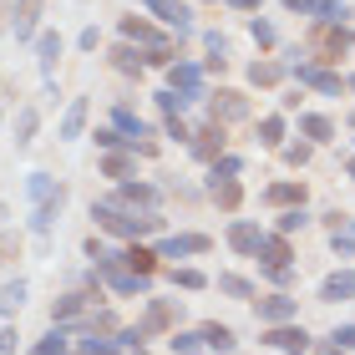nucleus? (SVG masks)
Listing matches in <instances>:
<instances>
[{"label":"nucleus","instance_id":"nucleus-1","mask_svg":"<svg viewBox=\"0 0 355 355\" xmlns=\"http://www.w3.org/2000/svg\"><path fill=\"white\" fill-rule=\"evenodd\" d=\"M92 218H96V229H107L117 239H142V234H153L157 223H163L153 214H127V208H117V203H92Z\"/></svg>","mask_w":355,"mask_h":355},{"label":"nucleus","instance_id":"nucleus-2","mask_svg":"<svg viewBox=\"0 0 355 355\" xmlns=\"http://www.w3.org/2000/svg\"><path fill=\"white\" fill-rule=\"evenodd\" d=\"M168 82H173L178 96H188V102H198V96H203V71L193 67V61H173V67H168Z\"/></svg>","mask_w":355,"mask_h":355},{"label":"nucleus","instance_id":"nucleus-3","mask_svg":"<svg viewBox=\"0 0 355 355\" xmlns=\"http://www.w3.org/2000/svg\"><path fill=\"white\" fill-rule=\"evenodd\" d=\"M208 249H214V239H203V234H173V239H163L157 259H183V254H208Z\"/></svg>","mask_w":355,"mask_h":355},{"label":"nucleus","instance_id":"nucleus-4","mask_svg":"<svg viewBox=\"0 0 355 355\" xmlns=\"http://www.w3.org/2000/svg\"><path fill=\"white\" fill-rule=\"evenodd\" d=\"M188 148H193V157H203V163H214V157L223 153V127H218V122H208L203 132H193V137H188Z\"/></svg>","mask_w":355,"mask_h":355},{"label":"nucleus","instance_id":"nucleus-5","mask_svg":"<svg viewBox=\"0 0 355 355\" xmlns=\"http://www.w3.org/2000/svg\"><path fill=\"white\" fill-rule=\"evenodd\" d=\"M295 315H300V304L289 300V295H269V300H259V320H264V325H289Z\"/></svg>","mask_w":355,"mask_h":355},{"label":"nucleus","instance_id":"nucleus-6","mask_svg":"<svg viewBox=\"0 0 355 355\" xmlns=\"http://www.w3.org/2000/svg\"><path fill=\"white\" fill-rule=\"evenodd\" d=\"M264 345H274V350H289V355H300L304 345H310V335H304L300 325H269Z\"/></svg>","mask_w":355,"mask_h":355},{"label":"nucleus","instance_id":"nucleus-7","mask_svg":"<svg viewBox=\"0 0 355 355\" xmlns=\"http://www.w3.org/2000/svg\"><path fill=\"white\" fill-rule=\"evenodd\" d=\"M239 117H249V102L239 92H218L214 96V122L223 127V122H239Z\"/></svg>","mask_w":355,"mask_h":355},{"label":"nucleus","instance_id":"nucleus-8","mask_svg":"<svg viewBox=\"0 0 355 355\" xmlns=\"http://www.w3.org/2000/svg\"><path fill=\"white\" fill-rule=\"evenodd\" d=\"M295 76H300V82L304 87H315V92H325V96H340V76H335V71H320V67H295Z\"/></svg>","mask_w":355,"mask_h":355},{"label":"nucleus","instance_id":"nucleus-9","mask_svg":"<svg viewBox=\"0 0 355 355\" xmlns=\"http://www.w3.org/2000/svg\"><path fill=\"white\" fill-rule=\"evenodd\" d=\"M148 10H153V15H163L168 26H178V36H188V31H193L188 6H173V0H148Z\"/></svg>","mask_w":355,"mask_h":355},{"label":"nucleus","instance_id":"nucleus-10","mask_svg":"<svg viewBox=\"0 0 355 355\" xmlns=\"http://www.w3.org/2000/svg\"><path fill=\"white\" fill-rule=\"evenodd\" d=\"M259 239H264L259 223H244V218H239L234 229H229V244H234L239 254H259Z\"/></svg>","mask_w":355,"mask_h":355},{"label":"nucleus","instance_id":"nucleus-11","mask_svg":"<svg viewBox=\"0 0 355 355\" xmlns=\"http://www.w3.org/2000/svg\"><path fill=\"white\" fill-rule=\"evenodd\" d=\"M56 56H61V36H56V31H41V36H36V61H41L46 76L56 71Z\"/></svg>","mask_w":355,"mask_h":355},{"label":"nucleus","instance_id":"nucleus-12","mask_svg":"<svg viewBox=\"0 0 355 355\" xmlns=\"http://www.w3.org/2000/svg\"><path fill=\"white\" fill-rule=\"evenodd\" d=\"M259 259H264V269H279V264L289 259V244H284V234H274V239L264 234V239H259Z\"/></svg>","mask_w":355,"mask_h":355},{"label":"nucleus","instance_id":"nucleus-13","mask_svg":"<svg viewBox=\"0 0 355 355\" xmlns=\"http://www.w3.org/2000/svg\"><path fill=\"white\" fill-rule=\"evenodd\" d=\"M82 127H87V96H76L61 117V137H82Z\"/></svg>","mask_w":355,"mask_h":355},{"label":"nucleus","instance_id":"nucleus-14","mask_svg":"<svg viewBox=\"0 0 355 355\" xmlns=\"http://www.w3.org/2000/svg\"><path fill=\"white\" fill-rule=\"evenodd\" d=\"M198 335H203V345H214L218 355H229V350H234V330H229V325H218V320H214V325H203Z\"/></svg>","mask_w":355,"mask_h":355},{"label":"nucleus","instance_id":"nucleus-15","mask_svg":"<svg viewBox=\"0 0 355 355\" xmlns=\"http://www.w3.org/2000/svg\"><path fill=\"white\" fill-rule=\"evenodd\" d=\"M61 203H67V193H61V198H51V203H36V218H31V229H36V234H51V223H56V214H61Z\"/></svg>","mask_w":355,"mask_h":355},{"label":"nucleus","instance_id":"nucleus-16","mask_svg":"<svg viewBox=\"0 0 355 355\" xmlns=\"http://www.w3.org/2000/svg\"><path fill=\"white\" fill-rule=\"evenodd\" d=\"M320 295L325 300H350L355 295V274H330V279L320 284Z\"/></svg>","mask_w":355,"mask_h":355},{"label":"nucleus","instance_id":"nucleus-17","mask_svg":"<svg viewBox=\"0 0 355 355\" xmlns=\"http://www.w3.org/2000/svg\"><path fill=\"white\" fill-rule=\"evenodd\" d=\"M122 36H127V41H142V46H148V51H153V46H168V41L157 36L153 26H142V21H122Z\"/></svg>","mask_w":355,"mask_h":355},{"label":"nucleus","instance_id":"nucleus-18","mask_svg":"<svg viewBox=\"0 0 355 355\" xmlns=\"http://www.w3.org/2000/svg\"><path fill=\"white\" fill-rule=\"evenodd\" d=\"M61 193H67V188L51 183L46 173H31V198H36V203H51V198H61Z\"/></svg>","mask_w":355,"mask_h":355},{"label":"nucleus","instance_id":"nucleus-19","mask_svg":"<svg viewBox=\"0 0 355 355\" xmlns=\"http://www.w3.org/2000/svg\"><path fill=\"white\" fill-rule=\"evenodd\" d=\"M122 264L132 269V274H153V269H157V254H153V249H127Z\"/></svg>","mask_w":355,"mask_h":355},{"label":"nucleus","instance_id":"nucleus-20","mask_svg":"<svg viewBox=\"0 0 355 355\" xmlns=\"http://www.w3.org/2000/svg\"><path fill=\"white\" fill-rule=\"evenodd\" d=\"M36 122H41V117H36V107H21V112H15V142H21V148H26L31 137H36Z\"/></svg>","mask_w":355,"mask_h":355},{"label":"nucleus","instance_id":"nucleus-21","mask_svg":"<svg viewBox=\"0 0 355 355\" xmlns=\"http://www.w3.org/2000/svg\"><path fill=\"white\" fill-rule=\"evenodd\" d=\"M26 304V284L15 279V284H0V315H15Z\"/></svg>","mask_w":355,"mask_h":355},{"label":"nucleus","instance_id":"nucleus-22","mask_svg":"<svg viewBox=\"0 0 355 355\" xmlns=\"http://www.w3.org/2000/svg\"><path fill=\"white\" fill-rule=\"evenodd\" d=\"M218 289L234 295V300H254V284L244 279V274H218Z\"/></svg>","mask_w":355,"mask_h":355},{"label":"nucleus","instance_id":"nucleus-23","mask_svg":"<svg viewBox=\"0 0 355 355\" xmlns=\"http://www.w3.org/2000/svg\"><path fill=\"white\" fill-rule=\"evenodd\" d=\"M279 76H284V71L274 67V61H254V67H249V82H254V87H274Z\"/></svg>","mask_w":355,"mask_h":355},{"label":"nucleus","instance_id":"nucleus-24","mask_svg":"<svg viewBox=\"0 0 355 355\" xmlns=\"http://www.w3.org/2000/svg\"><path fill=\"white\" fill-rule=\"evenodd\" d=\"M264 198H269V203H304V188H300V183H274Z\"/></svg>","mask_w":355,"mask_h":355},{"label":"nucleus","instance_id":"nucleus-25","mask_svg":"<svg viewBox=\"0 0 355 355\" xmlns=\"http://www.w3.org/2000/svg\"><path fill=\"white\" fill-rule=\"evenodd\" d=\"M82 310H87V300H82V295H67V300H56V310H51V320L61 325V320H76Z\"/></svg>","mask_w":355,"mask_h":355},{"label":"nucleus","instance_id":"nucleus-26","mask_svg":"<svg viewBox=\"0 0 355 355\" xmlns=\"http://www.w3.org/2000/svg\"><path fill=\"white\" fill-rule=\"evenodd\" d=\"M300 127H304V137H315V142H330V137H335V127H330V117H304Z\"/></svg>","mask_w":355,"mask_h":355},{"label":"nucleus","instance_id":"nucleus-27","mask_svg":"<svg viewBox=\"0 0 355 355\" xmlns=\"http://www.w3.org/2000/svg\"><path fill=\"white\" fill-rule=\"evenodd\" d=\"M214 198L223 208H239V183H234V178H214Z\"/></svg>","mask_w":355,"mask_h":355},{"label":"nucleus","instance_id":"nucleus-28","mask_svg":"<svg viewBox=\"0 0 355 355\" xmlns=\"http://www.w3.org/2000/svg\"><path fill=\"white\" fill-rule=\"evenodd\" d=\"M259 142H264V148H279V142H284V122L279 117H264L259 122Z\"/></svg>","mask_w":355,"mask_h":355},{"label":"nucleus","instance_id":"nucleus-29","mask_svg":"<svg viewBox=\"0 0 355 355\" xmlns=\"http://www.w3.org/2000/svg\"><path fill=\"white\" fill-rule=\"evenodd\" d=\"M112 61H117V71H142V67H148L132 46H117V51H112Z\"/></svg>","mask_w":355,"mask_h":355},{"label":"nucleus","instance_id":"nucleus-30","mask_svg":"<svg viewBox=\"0 0 355 355\" xmlns=\"http://www.w3.org/2000/svg\"><path fill=\"white\" fill-rule=\"evenodd\" d=\"M36 15H41V10H15V41H31V36H36Z\"/></svg>","mask_w":355,"mask_h":355},{"label":"nucleus","instance_id":"nucleus-31","mask_svg":"<svg viewBox=\"0 0 355 355\" xmlns=\"http://www.w3.org/2000/svg\"><path fill=\"white\" fill-rule=\"evenodd\" d=\"M67 345H71V340H67V335H61V325H56V330L36 345V355H67Z\"/></svg>","mask_w":355,"mask_h":355},{"label":"nucleus","instance_id":"nucleus-32","mask_svg":"<svg viewBox=\"0 0 355 355\" xmlns=\"http://www.w3.org/2000/svg\"><path fill=\"white\" fill-rule=\"evenodd\" d=\"M304 223H310L304 208H284V214H279V234H295V229H304Z\"/></svg>","mask_w":355,"mask_h":355},{"label":"nucleus","instance_id":"nucleus-33","mask_svg":"<svg viewBox=\"0 0 355 355\" xmlns=\"http://www.w3.org/2000/svg\"><path fill=\"white\" fill-rule=\"evenodd\" d=\"M102 173H107V178H127V173H132V157H122V153H112V157H107V163H102Z\"/></svg>","mask_w":355,"mask_h":355},{"label":"nucleus","instance_id":"nucleus-34","mask_svg":"<svg viewBox=\"0 0 355 355\" xmlns=\"http://www.w3.org/2000/svg\"><path fill=\"white\" fill-rule=\"evenodd\" d=\"M112 122H117L122 132H132V137H142V122H137V117H132V112H127V107H117V112H112Z\"/></svg>","mask_w":355,"mask_h":355},{"label":"nucleus","instance_id":"nucleus-35","mask_svg":"<svg viewBox=\"0 0 355 355\" xmlns=\"http://www.w3.org/2000/svg\"><path fill=\"white\" fill-rule=\"evenodd\" d=\"M198 345H203V335H173V350L178 355H198Z\"/></svg>","mask_w":355,"mask_h":355},{"label":"nucleus","instance_id":"nucleus-36","mask_svg":"<svg viewBox=\"0 0 355 355\" xmlns=\"http://www.w3.org/2000/svg\"><path fill=\"white\" fill-rule=\"evenodd\" d=\"M173 284H183V289H203L208 279H203L198 269H178V274H173Z\"/></svg>","mask_w":355,"mask_h":355},{"label":"nucleus","instance_id":"nucleus-37","mask_svg":"<svg viewBox=\"0 0 355 355\" xmlns=\"http://www.w3.org/2000/svg\"><path fill=\"white\" fill-rule=\"evenodd\" d=\"M239 168H244L239 157H214V178H234Z\"/></svg>","mask_w":355,"mask_h":355},{"label":"nucleus","instance_id":"nucleus-38","mask_svg":"<svg viewBox=\"0 0 355 355\" xmlns=\"http://www.w3.org/2000/svg\"><path fill=\"white\" fill-rule=\"evenodd\" d=\"M249 31H254V41H259V46H274V26L269 21H254Z\"/></svg>","mask_w":355,"mask_h":355},{"label":"nucleus","instance_id":"nucleus-39","mask_svg":"<svg viewBox=\"0 0 355 355\" xmlns=\"http://www.w3.org/2000/svg\"><path fill=\"white\" fill-rule=\"evenodd\" d=\"M335 345H340V350H355V325H345V330H335Z\"/></svg>","mask_w":355,"mask_h":355},{"label":"nucleus","instance_id":"nucleus-40","mask_svg":"<svg viewBox=\"0 0 355 355\" xmlns=\"http://www.w3.org/2000/svg\"><path fill=\"white\" fill-rule=\"evenodd\" d=\"M15 340H21L15 330H0V355H10V350H15Z\"/></svg>","mask_w":355,"mask_h":355},{"label":"nucleus","instance_id":"nucleus-41","mask_svg":"<svg viewBox=\"0 0 355 355\" xmlns=\"http://www.w3.org/2000/svg\"><path fill=\"white\" fill-rule=\"evenodd\" d=\"M289 10H320V0H284Z\"/></svg>","mask_w":355,"mask_h":355},{"label":"nucleus","instance_id":"nucleus-42","mask_svg":"<svg viewBox=\"0 0 355 355\" xmlns=\"http://www.w3.org/2000/svg\"><path fill=\"white\" fill-rule=\"evenodd\" d=\"M229 6H234V10H254L259 0H229Z\"/></svg>","mask_w":355,"mask_h":355},{"label":"nucleus","instance_id":"nucleus-43","mask_svg":"<svg viewBox=\"0 0 355 355\" xmlns=\"http://www.w3.org/2000/svg\"><path fill=\"white\" fill-rule=\"evenodd\" d=\"M320 355H350V350H340V345H320Z\"/></svg>","mask_w":355,"mask_h":355},{"label":"nucleus","instance_id":"nucleus-44","mask_svg":"<svg viewBox=\"0 0 355 355\" xmlns=\"http://www.w3.org/2000/svg\"><path fill=\"white\" fill-rule=\"evenodd\" d=\"M6 218H10V214H6V203H0V234H6Z\"/></svg>","mask_w":355,"mask_h":355},{"label":"nucleus","instance_id":"nucleus-45","mask_svg":"<svg viewBox=\"0 0 355 355\" xmlns=\"http://www.w3.org/2000/svg\"><path fill=\"white\" fill-rule=\"evenodd\" d=\"M350 178H355V157H350Z\"/></svg>","mask_w":355,"mask_h":355},{"label":"nucleus","instance_id":"nucleus-46","mask_svg":"<svg viewBox=\"0 0 355 355\" xmlns=\"http://www.w3.org/2000/svg\"><path fill=\"white\" fill-rule=\"evenodd\" d=\"M0 96H6V82H0Z\"/></svg>","mask_w":355,"mask_h":355},{"label":"nucleus","instance_id":"nucleus-47","mask_svg":"<svg viewBox=\"0 0 355 355\" xmlns=\"http://www.w3.org/2000/svg\"><path fill=\"white\" fill-rule=\"evenodd\" d=\"M350 87H355V76H350Z\"/></svg>","mask_w":355,"mask_h":355},{"label":"nucleus","instance_id":"nucleus-48","mask_svg":"<svg viewBox=\"0 0 355 355\" xmlns=\"http://www.w3.org/2000/svg\"><path fill=\"white\" fill-rule=\"evenodd\" d=\"M350 127H355V117H350Z\"/></svg>","mask_w":355,"mask_h":355},{"label":"nucleus","instance_id":"nucleus-49","mask_svg":"<svg viewBox=\"0 0 355 355\" xmlns=\"http://www.w3.org/2000/svg\"><path fill=\"white\" fill-rule=\"evenodd\" d=\"M137 355H142V350H137Z\"/></svg>","mask_w":355,"mask_h":355}]
</instances>
